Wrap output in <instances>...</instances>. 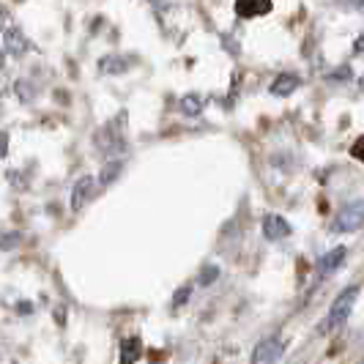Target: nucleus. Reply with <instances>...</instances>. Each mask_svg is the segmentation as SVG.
Segmentation results:
<instances>
[{
	"label": "nucleus",
	"instance_id": "1",
	"mask_svg": "<svg viewBox=\"0 0 364 364\" xmlns=\"http://www.w3.org/2000/svg\"><path fill=\"white\" fill-rule=\"evenodd\" d=\"M359 293H362V282H353V285H348V288L340 291V296L334 299V304H331V310H328L326 321H323V334H331V331L346 326V321L350 318L353 307H356Z\"/></svg>",
	"mask_w": 364,
	"mask_h": 364
},
{
	"label": "nucleus",
	"instance_id": "2",
	"mask_svg": "<svg viewBox=\"0 0 364 364\" xmlns=\"http://www.w3.org/2000/svg\"><path fill=\"white\" fill-rule=\"evenodd\" d=\"M364 228V200L346 203L331 219V233H356Z\"/></svg>",
	"mask_w": 364,
	"mask_h": 364
},
{
	"label": "nucleus",
	"instance_id": "3",
	"mask_svg": "<svg viewBox=\"0 0 364 364\" xmlns=\"http://www.w3.org/2000/svg\"><path fill=\"white\" fill-rule=\"evenodd\" d=\"M285 353V343L279 337H263L255 348H252V356L250 364H277Z\"/></svg>",
	"mask_w": 364,
	"mask_h": 364
},
{
	"label": "nucleus",
	"instance_id": "4",
	"mask_svg": "<svg viewBox=\"0 0 364 364\" xmlns=\"http://www.w3.org/2000/svg\"><path fill=\"white\" fill-rule=\"evenodd\" d=\"M96 186L99 181L93 178V176H82L80 181L72 186V198H69V205H72V211H82L88 203L93 200V195H96Z\"/></svg>",
	"mask_w": 364,
	"mask_h": 364
},
{
	"label": "nucleus",
	"instance_id": "5",
	"mask_svg": "<svg viewBox=\"0 0 364 364\" xmlns=\"http://www.w3.org/2000/svg\"><path fill=\"white\" fill-rule=\"evenodd\" d=\"M263 236L269 241H282V238L291 236V222L279 214H269L263 217Z\"/></svg>",
	"mask_w": 364,
	"mask_h": 364
},
{
	"label": "nucleus",
	"instance_id": "6",
	"mask_svg": "<svg viewBox=\"0 0 364 364\" xmlns=\"http://www.w3.org/2000/svg\"><path fill=\"white\" fill-rule=\"evenodd\" d=\"M3 53L14 55V58H22L28 53V38L19 28H6L3 31Z\"/></svg>",
	"mask_w": 364,
	"mask_h": 364
},
{
	"label": "nucleus",
	"instance_id": "7",
	"mask_svg": "<svg viewBox=\"0 0 364 364\" xmlns=\"http://www.w3.org/2000/svg\"><path fill=\"white\" fill-rule=\"evenodd\" d=\"M299 85H301V77H299V74L285 72L274 80L269 91H272V96H291V93L299 91Z\"/></svg>",
	"mask_w": 364,
	"mask_h": 364
},
{
	"label": "nucleus",
	"instance_id": "8",
	"mask_svg": "<svg viewBox=\"0 0 364 364\" xmlns=\"http://www.w3.org/2000/svg\"><path fill=\"white\" fill-rule=\"evenodd\" d=\"M343 260H346V247H334V250H328L326 255L318 260L315 272L321 274V277H326V274H331L334 269H340V266H343Z\"/></svg>",
	"mask_w": 364,
	"mask_h": 364
},
{
	"label": "nucleus",
	"instance_id": "9",
	"mask_svg": "<svg viewBox=\"0 0 364 364\" xmlns=\"http://www.w3.org/2000/svg\"><path fill=\"white\" fill-rule=\"evenodd\" d=\"M272 11V3H255V0H238L236 3V14L241 19H252V17H260V14H269Z\"/></svg>",
	"mask_w": 364,
	"mask_h": 364
},
{
	"label": "nucleus",
	"instance_id": "10",
	"mask_svg": "<svg viewBox=\"0 0 364 364\" xmlns=\"http://www.w3.org/2000/svg\"><path fill=\"white\" fill-rule=\"evenodd\" d=\"M143 353V343L137 337H127L121 340V356H118V364H134Z\"/></svg>",
	"mask_w": 364,
	"mask_h": 364
},
{
	"label": "nucleus",
	"instance_id": "11",
	"mask_svg": "<svg viewBox=\"0 0 364 364\" xmlns=\"http://www.w3.org/2000/svg\"><path fill=\"white\" fill-rule=\"evenodd\" d=\"M129 63L127 58H121V55H107V58H102L99 60V72L102 74H124L129 72Z\"/></svg>",
	"mask_w": 364,
	"mask_h": 364
},
{
	"label": "nucleus",
	"instance_id": "12",
	"mask_svg": "<svg viewBox=\"0 0 364 364\" xmlns=\"http://www.w3.org/2000/svg\"><path fill=\"white\" fill-rule=\"evenodd\" d=\"M178 109H181L183 115H200L203 112V99L198 96V93H186L181 102H178Z\"/></svg>",
	"mask_w": 364,
	"mask_h": 364
},
{
	"label": "nucleus",
	"instance_id": "13",
	"mask_svg": "<svg viewBox=\"0 0 364 364\" xmlns=\"http://www.w3.org/2000/svg\"><path fill=\"white\" fill-rule=\"evenodd\" d=\"M121 167H124L121 162H107V164H105V167H102V173H99V178H96V181H99V186H109V183L121 176Z\"/></svg>",
	"mask_w": 364,
	"mask_h": 364
},
{
	"label": "nucleus",
	"instance_id": "14",
	"mask_svg": "<svg viewBox=\"0 0 364 364\" xmlns=\"http://www.w3.org/2000/svg\"><path fill=\"white\" fill-rule=\"evenodd\" d=\"M33 82H28V80H17V93L22 102H33L36 99V88H31Z\"/></svg>",
	"mask_w": 364,
	"mask_h": 364
},
{
	"label": "nucleus",
	"instance_id": "15",
	"mask_svg": "<svg viewBox=\"0 0 364 364\" xmlns=\"http://www.w3.org/2000/svg\"><path fill=\"white\" fill-rule=\"evenodd\" d=\"M22 244L19 233H0V250H14Z\"/></svg>",
	"mask_w": 364,
	"mask_h": 364
},
{
	"label": "nucleus",
	"instance_id": "16",
	"mask_svg": "<svg viewBox=\"0 0 364 364\" xmlns=\"http://www.w3.org/2000/svg\"><path fill=\"white\" fill-rule=\"evenodd\" d=\"M217 277H219V269H217V266H205V269L200 272V285H211V282H214Z\"/></svg>",
	"mask_w": 364,
	"mask_h": 364
},
{
	"label": "nucleus",
	"instance_id": "17",
	"mask_svg": "<svg viewBox=\"0 0 364 364\" xmlns=\"http://www.w3.org/2000/svg\"><path fill=\"white\" fill-rule=\"evenodd\" d=\"M350 154H353V159H359V162H364V137H359V140L353 143V148H350Z\"/></svg>",
	"mask_w": 364,
	"mask_h": 364
},
{
	"label": "nucleus",
	"instance_id": "18",
	"mask_svg": "<svg viewBox=\"0 0 364 364\" xmlns=\"http://www.w3.org/2000/svg\"><path fill=\"white\" fill-rule=\"evenodd\" d=\"M186 299H189V288H183V291L176 293V296H173V304H176V307H181Z\"/></svg>",
	"mask_w": 364,
	"mask_h": 364
},
{
	"label": "nucleus",
	"instance_id": "19",
	"mask_svg": "<svg viewBox=\"0 0 364 364\" xmlns=\"http://www.w3.org/2000/svg\"><path fill=\"white\" fill-rule=\"evenodd\" d=\"M9 154V137L0 132V156H6Z\"/></svg>",
	"mask_w": 364,
	"mask_h": 364
},
{
	"label": "nucleus",
	"instance_id": "20",
	"mask_svg": "<svg viewBox=\"0 0 364 364\" xmlns=\"http://www.w3.org/2000/svg\"><path fill=\"white\" fill-rule=\"evenodd\" d=\"M6 22H9V11L0 6V28H3V31H6Z\"/></svg>",
	"mask_w": 364,
	"mask_h": 364
},
{
	"label": "nucleus",
	"instance_id": "21",
	"mask_svg": "<svg viewBox=\"0 0 364 364\" xmlns=\"http://www.w3.org/2000/svg\"><path fill=\"white\" fill-rule=\"evenodd\" d=\"M19 312H33V307H31V301H19Z\"/></svg>",
	"mask_w": 364,
	"mask_h": 364
},
{
	"label": "nucleus",
	"instance_id": "22",
	"mask_svg": "<svg viewBox=\"0 0 364 364\" xmlns=\"http://www.w3.org/2000/svg\"><path fill=\"white\" fill-rule=\"evenodd\" d=\"M6 66V53H3V47H0V69Z\"/></svg>",
	"mask_w": 364,
	"mask_h": 364
},
{
	"label": "nucleus",
	"instance_id": "23",
	"mask_svg": "<svg viewBox=\"0 0 364 364\" xmlns=\"http://www.w3.org/2000/svg\"><path fill=\"white\" fill-rule=\"evenodd\" d=\"M356 50H364V36H359V44H356Z\"/></svg>",
	"mask_w": 364,
	"mask_h": 364
},
{
	"label": "nucleus",
	"instance_id": "24",
	"mask_svg": "<svg viewBox=\"0 0 364 364\" xmlns=\"http://www.w3.org/2000/svg\"><path fill=\"white\" fill-rule=\"evenodd\" d=\"M359 88L364 91V74H362V80H359Z\"/></svg>",
	"mask_w": 364,
	"mask_h": 364
}]
</instances>
